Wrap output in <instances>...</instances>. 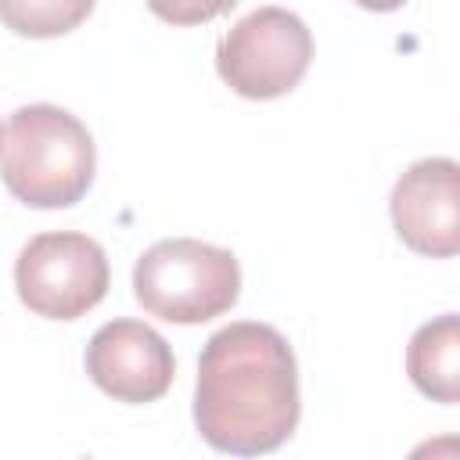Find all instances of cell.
Returning a JSON list of instances; mask_svg holds the SVG:
<instances>
[{"label":"cell","instance_id":"cell-1","mask_svg":"<svg viewBox=\"0 0 460 460\" xmlns=\"http://www.w3.org/2000/svg\"><path fill=\"white\" fill-rule=\"evenodd\" d=\"M298 367L288 338L255 320L219 327L198 359V435L234 456L280 449L298 428Z\"/></svg>","mask_w":460,"mask_h":460},{"label":"cell","instance_id":"cell-6","mask_svg":"<svg viewBox=\"0 0 460 460\" xmlns=\"http://www.w3.org/2000/svg\"><path fill=\"white\" fill-rule=\"evenodd\" d=\"M83 363L104 395L133 406L162 399L176 374L169 341L140 320H111L97 327Z\"/></svg>","mask_w":460,"mask_h":460},{"label":"cell","instance_id":"cell-2","mask_svg":"<svg viewBox=\"0 0 460 460\" xmlns=\"http://www.w3.org/2000/svg\"><path fill=\"white\" fill-rule=\"evenodd\" d=\"M97 147L90 129L58 104L11 111L0 140V180L29 208H68L93 183Z\"/></svg>","mask_w":460,"mask_h":460},{"label":"cell","instance_id":"cell-12","mask_svg":"<svg viewBox=\"0 0 460 460\" xmlns=\"http://www.w3.org/2000/svg\"><path fill=\"white\" fill-rule=\"evenodd\" d=\"M0 140H4V129H0Z\"/></svg>","mask_w":460,"mask_h":460},{"label":"cell","instance_id":"cell-7","mask_svg":"<svg viewBox=\"0 0 460 460\" xmlns=\"http://www.w3.org/2000/svg\"><path fill=\"white\" fill-rule=\"evenodd\" d=\"M392 226L399 241L431 259L460 252V169L453 158H420L392 187Z\"/></svg>","mask_w":460,"mask_h":460},{"label":"cell","instance_id":"cell-5","mask_svg":"<svg viewBox=\"0 0 460 460\" xmlns=\"http://www.w3.org/2000/svg\"><path fill=\"white\" fill-rule=\"evenodd\" d=\"M111 284L104 248L75 230L36 234L14 259V291L22 305L47 320L90 313Z\"/></svg>","mask_w":460,"mask_h":460},{"label":"cell","instance_id":"cell-9","mask_svg":"<svg viewBox=\"0 0 460 460\" xmlns=\"http://www.w3.org/2000/svg\"><path fill=\"white\" fill-rule=\"evenodd\" d=\"M97 0H0V22L29 40H54L90 18Z\"/></svg>","mask_w":460,"mask_h":460},{"label":"cell","instance_id":"cell-10","mask_svg":"<svg viewBox=\"0 0 460 460\" xmlns=\"http://www.w3.org/2000/svg\"><path fill=\"white\" fill-rule=\"evenodd\" d=\"M147 7L169 25H205L237 7V0H147Z\"/></svg>","mask_w":460,"mask_h":460},{"label":"cell","instance_id":"cell-8","mask_svg":"<svg viewBox=\"0 0 460 460\" xmlns=\"http://www.w3.org/2000/svg\"><path fill=\"white\" fill-rule=\"evenodd\" d=\"M406 374L435 402L460 399V327L456 313H442L431 323L417 327L406 349Z\"/></svg>","mask_w":460,"mask_h":460},{"label":"cell","instance_id":"cell-11","mask_svg":"<svg viewBox=\"0 0 460 460\" xmlns=\"http://www.w3.org/2000/svg\"><path fill=\"white\" fill-rule=\"evenodd\" d=\"M356 4L367 7V11H381V14H385V11H399L406 0H356Z\"/></svg>","mask_w":460,"mask_h":460},{"label":"cell","instance_id":"cell-4","mask_svg":"<svg viewBox=\"0 0 460 460\" xmlns=\"http://www.w3.org/2000/svg\"><path fill=\"white\" fill-rule=\"evenodd\" d=\"M313 61V32L309 25L284 7H255L216 47L219 79L248 97L273 101L291 93Z\"/></svg>","mask_w":460,"mask_h":460},{"label":"cell","instance_id":"cell-3","mask_svg":"<svg viewBox=\"0 0 460 460\" xmlns=\"http://www.w3.org/2000/svg\"><path fill=\"white\" fill-rule=\"evenodd\" d=\"M133 295L144 313L169 323H205L223 316L241 295V266L230 248L169 237L155 241L133 266Z\"/></svg>","mask_w":460,"mask_h":460}]
</instances>
